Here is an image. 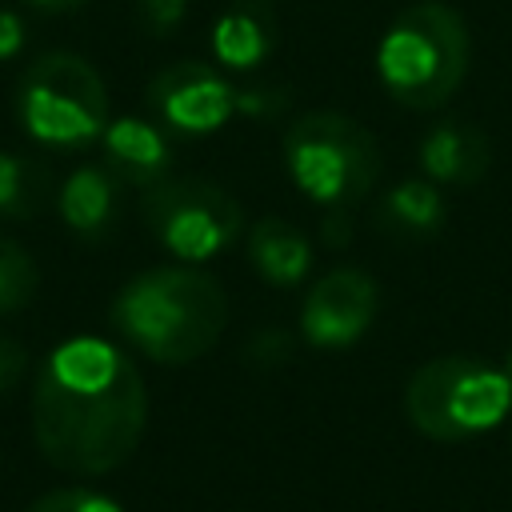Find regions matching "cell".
I'll use <instances>...</instances> for the list:
<instances>
[{
	"mask_svg": "<svg viewBox=\"0 0 512 512\" xmlns=\"http://www.w3.org/2000/svg\"><path fill=\"white\" fill-rule=\"evenodd\" d=\"M512 408L504 368L472 356H436L408 376L404 412L428 440H472L496 428Z\"/></svg>",
	"mask_w": 512,
	"mask_h": 512,
	"instance_id": "cell-5",
	"label": "cell"
},
{
	"mask_svg": "<svg viewBox=\"0 0 512 512\" xmlns=\"http://www.w3.org/2000/svg\"><path fill=\"white\" fill-rule=\"evenodd\" d=\"M140 216L148 236L184 264L212 260L244 232L240 200L204 176H164L144 188Z\"/></svg>",
	"mask_w": 512,
	"mask_h": 512,
	"instance_id": "cell-7",
	"label": "cell"
},
{
	"mask_svg": "<svg viewBox=\"0 0 512 512\" xmlns=\"http://www.w3.org/2000/svg\"><path fill=\"white\" fill-rule=\"evenodd\" d=\"M504 376H508V384H512V352L504 356Z\"/></svg>",
	"mask_w": 512,
	"mask_h": 512,
	"instance_id": "cell-26",
	"label": "cell"
},
{
	"mask_svg": "<svg viewBox=\"0 0 512 512\" xmlns=\"http://www.w3.org/2000/svg\"><path fill=\"white\" fill-rule=\"evenodd\" d=\"M32 8H44V12H68V8H80L84 0H28Z\"/></svg>",
	"mask_w": 512,
	"mask_h": 512,
	"instance_id": "cell-25",
	"label": "cell"
},
{
	"mask_svg": "<svg viewBox=\"0 0 512 512\" xmlns=\"http://www.w3.org/2000/svg\"><path fill=\"white\" fill-rule=\"evenodd\" d=\"M380 312V284L364 268L324 272L300 308V332L312 348H352Z\"/></svg>",
	"mask_w": 512,
	"mask_h": 512,
	"instance_id": "cell-9",
	"label": "cell"
},
{
	"mask_svg": "<svg viewBox=\"0 0 512 512\" xmlns=\"http://www.w3.org/2000/svg\"><path fill=\"white\" fill-rule=\"evenodd\" d=\"M272 48H276V20L260 4H232L216 16L212 52L224 68L248 72L256 64H264Z\"/></svg>",
	"mask_w": 512,
	"mask_h": 512,
	"instance_id": "cell-14",
	"label": "cell"
},
{
	"mask_svg": "<svg viewBox=\"0 0 512 512\" xmlns=\"http://www.w3.org/2000/svg\"><path fill=\"white\" fill-rule=\"evenodd\" d=\"M28 512H120V504H112L108 496L88 492V488H60V492L40 496Z\"/></svg>",
	"mask_w": 512,
	"mask_h": 512,
	"instance_id": "cell-18",
	"label": "cell"
},
{
	"mask_svg": "<svg viewBox=\"0 0 512 512\" xmlns=\"http://www.w3.org/2000/svg\"><path fill=\"white\" fill-rule=\"evenodd\" d=\"M444 216H448V204H444L440 184L432 180H400L380 196V208H376L380 228L408 236V240L440 232Z\"/></svg>",
	"mask_w": 512,
	"mask_h": 512,
	"instance_id": "cell-15",
	"label": "cell"
},
{
	"mask_svg": "<svg viewBox=\"0 0 512 512\" xmlns=\"http://www.w3.org/2000/svg\"><path fill=\"white\" fill-rule=\"evenodd\" d=\"M116 332L156 364H192L216 348L228 324V292L192 264L132 276L112 300Z\"/></svg>",
	"mask_w": 512,
	"mask_h": 512,
	"instance_id": "cell-2",
	"label": "cell"
},
{
	"mask_svg": "<svg viewBox=\"0 0 512 512\" xmlns=\"http://www.w3.org/2000/svg\"><path fill=\"white\" fill-rule=\"evenodd\" d=\"M52 192V172L40 156L0 152V220H32Z\"/></svg>",
	"mask_w": 512,
	"mask_h": 512,
	"instance_id": "cell-16",
	"label": "cell"
},
{
	"mask_svg": "<svg viewBox=\"0 0 512 512\" xmlns=\"http://www.w3.org/2000/svg\"><path fill=\"white\" fill-rule=\"evenodd\" d=\"M104 144V168L120 180V184H156L168 176L172 164V144L164 136L160 124L140 120V116H120L104 128L100 136Z\"/></svg>",
	"mask_w": 512,
	"mask_h": 512,
	"instance_id": "cell-11",
	"label": "cell"
},
{
	"mask_svg": "<svg viewBox=\"0 0 512 512\" xmlns=\"http://www.w3.org/2000/svg\"><path fill=\"white\" fill-rule=\"evenodd\" d=\"M20 44H24V24H20V16L8 12V8H0V60L16 56Z\"/></svg>",
	"mask_w": 512,
	"mask_h": 512,
	"instance_id": "cell-24",
	"label": "cell"
},
{
	"mask_svg": "<svg viewBox=\"0 0 512 512\" xmlns=\"http://www.w3.org/2000/svg\"><path fill=\"white\" fill-rule=\"evenodd\" d=\"M248 264L268 284L296 288L312 268V240L280 216H260L248 228Z\"/></svg>",
	"mask_w": 512,
	"mask_h": 512,
	"instance_id": "cell-13",
	"label": "cell"
},
{
	"mask_svg": "<svg viewBox=\"0 0 512 512\" xmlns=\"http://www.w3.org/2000/svg\"><path fill=\"white\" fill-rule=\"evenodd\" d=\"M116 188H120V180H116L108 168H100V164L76 168V172L64 180L60 196H56L64 224H68L76 236H84V240L108 236V232L116 228V212H120V192H116Z\"/></svg>",
	"mask_w": 512,
	"mask_h": 512,
	"instance_id": "cell-12",
	"label": "cell"
},
{
	"mask_svg": "<svg viewBox=\"0 0 512 512\" xmlns=\"http://www.w3.org/2000/svg\"><path fill=\"white\" fill-rule=\"evenodd\" d=\"M24 368H28V352H24V344L12 340V336H0V396L12 392V388L20 384Z\"/></svg>",
	"mask_w": 512,
	"mask_h": 512,
	"instance_id": "cell-22",
	"label": "cell"
},
{
	"mask_svg": "<svg viewBox=\"0 0 512 512\" xmlns=\"http://www.w3.org/2000/svg\"><path fill=\"white\" fill-rule=\"evenodd\" d=\"M16 120L48 148H80L108 128V92L100 72L76 52L36 56L16 84Z\"/></svg>",
	"mask_w": 512,
	"mask_h": 512,
	"instance_id": "cell-6",
	"label": "cell"
},
{
	"mask_svg": "<svg viewBox=\"0 0 512 512\" xmlns=\"http://www.w3.org/2000/svg\"><path fill=\"white\" fill-rule=\"evenodd\" d=\"M184 12H188V0H140V20L156 36H168L172 28H180Z\"/></svg>",
	"mask_w": 512,
	"mask_h": 512,
	"instance_id": "cell-21",
	"label": "cell"
},
{
	"mask_svg": "<svg viewBox=\"0 0 512 512\" xmlns=\"http://www.w3.org/2000/svg\"><path fill=\"white\" fill-rule=\"evenodd\" d=\"M320 240L328 248H348L352 244V208H328V220L320 224Z\"/></svg>",
	"mask_w": 512,
	"mask_h": 512,
	"instance_id": "cell-23",
	"label": "cell"
},
{
	"mask_svg": "<svg viewBox=\"0 0 512 512\" xmlns=\"http://www.w3.org/2000/svg\"><path fill=\"white\" fill-rule=\"evenodd\" d=\"M420 168L432 184H476L492 168V140L480 124L444 120L420 136Z\"/></svg>",
	"mask_w": 512,
	"mask_h": 512,
	"instance_id": "cell-10",
	"label": "cell"
},
{
	"mask_svg": "<svg viewBox=\"0 0 512 512\" xmlns=\"http://www.w3.org/2000/svg\"><path fill=\"white\" fill-rule=\"evenodd\" d=\"M36 284H40V272L28 248L16 244L12 236H0V316L20 312L36 296Z\"/></svg>",
	"mask_w": 512,
	"mask_h": 512,
	"instance_id": "cell-17",
	"label": "cell"
},
{
	"mask_svg": "<svg viewBox=\"0 0 512 512\" xmlns=\"http://www.w3.org/2000/svg\"><path fill=\"white\" fill-rule=\"evenodd\" d=\"M244 360L252 368H280L284 360H292V336L284 328H260L244 344Z\"/></svg>",
	"mask_w": 512,
	"mask_h": 512,
	"instance_id": "cell-19",
	"label": "cell"
},
{
	"mask_svg": "<svg viewBox=\"0 0 512 512\" xmlns=\"http://www.w3.org/2000/svg\"><path fill=\"white\" fill-rule=\"evenodd\" d=\"M148 108L168 132L208 136L236 112V88L204 60H176L148 80Z\"/></svg>",
	"mask_w": 512,
	"mask_h": 512,
	"instance_id": "cell-8",
	"label": "cell"
},
{
	"mask_svg": "<svg viewBox=\"0 0 512 512\" xmlns=\"http://www.w3.org/2000/svg\"><path fill=\"white\" fill-rule=\"evenodd\" d=\"M284 168L312 204L352 208L380 180V148L344 112H304L284 132Z\"/></svg>",
	"mask_w": 512,
	"mask_h": 512,
	"instance_id": "cell-4",
	"label": "cell"
},
{
	"mask_svg": "<svg viewBox=\"0 0 512 512\" xmlns=\"http://www.w3.org/2000/svg\"><path fill=\"white\" fill-rule=\"evenodd\" d=\"M148 424V388L128 352L72 336L48 352L32 388V436L48 464L72 476L120 468Z\"/></svg>",
	"mask_w": 512,
	"mask_h": 512,
	"instance_id": "cell-1",
	"label": "cell"
},
{
	"mask_svg": "<svg viewBox=\"0 0 512 512\" xmlns=\"http://www.w3.org/2000/svg\"><path fill=\"white\" fill-rule=\"evenodd\" d=\"M284 108H288V88H276V84L236 88V112L244 116H276Z\"/></svg>",
	"mask_w": 512,
	"mask_h": 512,
	"instance_id": "cell-20",
	"label": "cell"
},
{
	"mask_svg": "<svg viewBox=\"0 0 512 512\" xmlns=\"http://www.w3.org/2000/svg\"><path fill=\"white\" fill-rule=\"evenodd\" d=\"M468 24L440 0L408 4L376 48V72L384 92L412 112L444 108L468 76Z\"/></svg>",
	"mask_w": 512,
	"mask_h": 512,
	"instance_id": "cell-3",
	"label": "cell"
}]
</instances>
